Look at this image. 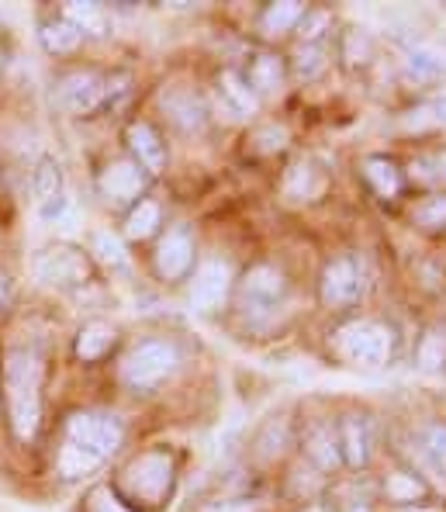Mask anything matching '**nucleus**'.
Segmentation results:
<instances>
[{"mask_svg":"<svg viewBox=\"0 0 446 512\" xmlns=\"http://www.w3.org/2000/svg\"><path fill=\"white\" fill-rule=\"evenodd\" d=\"M90 253H94L101 263H108L111 270H125L128 267L125 243L111 229H97L94 236H90Z\"/></svg>","mask_w":446,"mask_h":512,"instance_id":"nucleus-38","label":"nucleus"},{"mask_svg":"<svg viewBox=\"0 0 446 512\" xmlns=\"http://www.w3.org/2000/svg\"><path fill=\"white\" fill-rule=\"evenodd\" d=\"M294 454L298 461H305L308 468L325 474L329 481H336L343 474V457H339V440H336V419L329 412L319 416H301L294 423Z\"/></svg>","mask_w":446,"mask_h":512,"instance_id":"nucleus-9","label":"nucleus"},{"mask_svg":"<svg viewBox=\"0 0 446 512\" xmlns=\"http://www.w3.org/2000/svg\"><path fill=\"white\" fill-rule=\"evenodd\" d=\"M201 253H198V236L187 222H173L156 236L153 246V274L163 284H187V277L194 274Z\"/></svg>","mask_w":446,"mask_h":512,"instance_id":"nucleus-11","label":"nucleus"},{"mask_svg":"<svg viewBox=\"0 0 446 512\" xmlns=\"http://www.w3.org/2000/svg\"><path fill=\"white\" fill-rule=\"evenodd\" d=\"M7 298H11V277H7L4 270H0V308L7 305Z\"/></svg>","mask_w":446,"mask_h":512,"instance_id":"nucleus-44","label":"nucleus"},{"mask_svg":"<svg viewBox=\"0 0 446 512\" xmlns=\"http://www.w3.org/2000/svg\"><path fill=\"white\" fill-rule=\"evenodd\" d=\"M357 177L364 180V187L384 205H395L408 194L405 184V167L398 156L391 153H364L357 160Z\"/></svg>","mask_w":446,"mask_h":512,"instance_id":"nucleus-17","label":"nucleus"},{"mask_svg":"<svg viewBox=\"0 0 446 512\" xmlns=\"http://www.w3.org/2000/svg\"><path fill=\"white\" fill-rule=\"evenodd\" d=\"M249 90L260 97V104L267 108L270 101L284 94L287 84H291V73H287V56L284 49H270V45H256V49L246 52V59L239 63Z\"/></svg>","mask_w":446,"mask_h":512,"instance_id":"nucleus-15","label":"nucleus"},{"mask_svg":"<svg viewBox=\"0 0 446 512\" xmlns=\"http://www.w3.org/2000/svg\"><path fill=\"white\" fill-rule=\"evenodd\" d=\"M402 125L408 128V132H415V135L446 128V87L433 90V94L422 97L419 104H412V108L402 115Z\"/></svg>","mask_w":446,"mask_h":512,"instance_id":"nucleus-33","label":"nucleus"},{"mask_svg":"<svg viewBox=\"0 0 446 512\" xmlns=\"http://www.w3.org/2000/svg\"><path fill=\"white\" fill-rule=\"evenodd\" d=\"M402 329L395 326L384 315H367L353 312L343 319H332L329 333H325V346H329V357L339 367H350V371H388L402 357Z\"/></svg>","mask_w":446,"mask_h":512,"instance_id":"nucleus-1","label":"nucleus"},{"mask_svg":"<svg viewBox=\"0 0 446 512\" xmlns=\"http://www.w3.org/2000/svg\"><path fill=\"white\" fill-rule=\"evenodd\" d=\"M236 277L239 267L222 253H208L198 260L194 274L187 277V305H191L194 315H222L225 308L232 305V295H236Z\"/></svg>","mask_w":446,"mask_h":512,"instance_id":"nucleus-7","label":"nucleus"},{"mask_svg":"<svg viewBox=\"0 0 446 512\" xmlns=\"http://www.w3.org/2000/svg\"><path fill=\"white\" fill-rule=\"evenodd\" d=\"M332 56L343 63V70L364 73L377 59V39L364 25H343L332 39Z\"/></svg>","mask_w":446,"mask_h":512,"instance_id":"nucleus-24","label":"nucleus"},{"mask_svg":"<svg viewBox=\"0 0 446 512\" xmlns=\"http://www.w3.org/2000/svg\"><path fill=\"white\" fill-rule=\"evenodd\" d=\"M163 111L170 125L184 135H201L211 122V104L187 84H173L163 90Z\"/></svg>","mask_w":446,"mask_h":512,"instance_id":"nucleus-20","label":"nucleus"},{"mask_svg":"<svg viewBox=\"0 0 446 512\" xmlns=\"http://www.w3.org/2000/svg\"><path fill=\"white\" fill-rule=\"evenodd\" d=\"M412 367L426 378H440L446 374V322H426L419 326L412 343Z\"/></svg>","mask_w":446,"mask_h":512,"instance_id":"nucleus-26","label":"nucleus"},{"mask_svg":"<svg viewBox=\"0 0 446 512\" xmlns=\"http://www.w3.org/2000/svg\"><path fill=\"white\" fill-rule=\"evenodd\" d=\"M180 364H184V353H180L177 340H170V336H146V340L132 343L125 350L122 364H118V378L135 395H149V391L163 388L180 371Z\"/></svg>","mask_w":446,"mask_h":512,"instance_id":"nucleus-6","label":"nucleus"},{"mask_svg":"<svg viewBox=\"0 0 446 512\" xmlns=\"http://www.w3.org/2000/svg\"><path fill=\"white\" fill-rule=\"evenodd\" d=\"M332 419H336L343 474H367L377 461V447H381L377 416L364 405H346V409L332 412Z\"/></svg>","mask_w":446,"mask_h":512,"instance_id":"nucleus-8","label":"nucleus"},{"mask_svg":"<svg viewBox=\"0 0 446 512\" xmlns=\"http://www.w3.org/2000/svg\"><path fill=\"white\" fill-rule=\"evenodd\" d=\"M39 42L49 56H73L83 45V32L59 14V18H45L39 25Z\"/></svg>","mask_w":446,"mask_h":512,"instance_id":"nucleus-35","label":"nucleus"},{"mask_svg":"<svg viewBox=\"0 0 446 512\" xmlns=\"http://www.w3.org/2000/svg\"><path fill=\"white\" fill-rule=\"evenodd\" d=\"M198 512H267V502L256 495H222V499H208Z\"/></svg>","mask_w":446,"mask_h":512,"instance_id":"nucleus-39","label":"nucleus"},{"mask_svg":"<svg viewBox=\"0 0 446 512\" xmlns=\"http://www.w3.org/2000/svg\"><path fill=\"white\" fill-rule=\"evenodd\" d=\"M35 277L45 284V288H83L90 284L94 277V260H90L87 250L73 243H49L35 253V263H32Z\"/></svg>","mask_w":446,"mask_h":512,"instance_id":"nucleus-12","label":"nucleus"},{"mask_svg":"<svg viewBox=\"0 0 446 512\" xmlns=\"http://www.w3.org/2000/svg\"><path fill=\"white\" fill-rule=\"evenodd\" d=\"M433 163H436V177H440V187H446V146L433 149Z\"/></svg>","mask_w":446,"mask_h":512,"instance_id":"nucleus-42","label":"nucleus"},{"mask_svg":"<svg viewBox=\"0 0 446 512\" xmlns=\"http://www.w3.org/2000/svg\"><path fill=\"white\" fill-rule=\"evenodd\" d=\"M367 284V267L357 253H332L325 256L319 274H315V301L332 319H343V315L360 312L367 298Z\"/></svg>","mask_w":446,"mask_h":512,"instance_id":"nucleus-5","label":"nucleus"},{"mask_svg":"<svg viewBox=\"0 0 446 512\" xmlns=\"http://www.w3.org/2000/svg\"><path fill=\"white\" fill-rule=\"evenodd\" d=\"M87 512H132L111 488H97L87 499Z\"/></svg>","mask_w":446,"mask_h":512,"instance_id":"nucleus-40","label":"nucleus"},{"mask_svg":"<svg viewBox=\"0 0 446 512\" xmlns=\"http://www.w3.org/2000/svg\"><path fill=\"white\" fill-rule=\"evenodd\" d=\"M56 101L66 115H94L108 104V77L97 70H70L66 77H59Z\"/></svg>","mask_w":446,"mask_h":512,"instance_id":"nucleus-16","label":"nucleus"},{"mask_svg":"<svg viewBox=\"0 0 446 512\" xmlns=\"http://www.w3.org/2000/svg\"><path fill=\"white\" fill-rule=\"evenodd\" d=\"M291 512H336L329 499H315V502H301V506H294Z\"/></svg>","mask_w":446,"mask_h":512,"instance_id":"nucleus-41","label":"nucleus"},{"mask_svg":"<svg viewBox=\"0 0 446 512\" xmlns=\"http://www.w3.org/2000/svg\"><path fill=\"white\" fill-rule=\"evenodd\" d=\"M32 194H35V201H39V212L66 198V191H63V167H59L56 156H42V160L35 163Z\"/></svg>","mask_w":446,"mask_h":512,"instance_id":"nucleus-36","label":"nucleus"},{"mask_svg":"<svg viewBox=\"0 0 446 512\" xmlns=\"http://www.w3.org/2000/svg\"><path fill=\"white\" fill-rule=\"evenodd\" d=\"M166 229L163 225V205L156 198H142L139 205H132L125 212V222H122V232H125V239L128 243H149L153 239L156 243V236Z\"/></svg>","mask_w":446,"mask_h":512,"instance_id":"nucleus-29","label":"nucleus"},{"mask_svg":"<svg viewBox=\"0 0 446 512\" xmlns=\"http://www.w3.org/2000/svg\"><path fill=\"white\" fill-rule=\"evenodd\" d=\"M291 295H294V281L284 263L253 260L249 267L239 270L236 295H232L229 308L246 326H270L291 305Z\"/></svg>","mask_w":446,"mask_h":512,"instance_id":"nucleus-4","label":"nucleus"},{"mask_svg":"<svg viewBox=\"0 0 446 512\" xmlns=\"http://www.w3.org/2000/svg\"><path fill=\"white\" fill-rule=\"evenodd\" d=\"M305 11H308V4H301V0H270V4H263L260 11H256L253 35L260 39V45L281 49V42L294 39Z\"/></svg>","mask_w":446,"mask_h":512,"instance_id":"nucleus-18","label":"nucleus"},{"mask_svg":"<svg viewBox=\"0 0 446 512\" xmlns=\"http://www.w3.org/2000/svg\"><path fill=\"white\" fill-rule=\"evenodd\" d=\"M42 381L45 364L32 346H11L4 353V398L7 419L21 443L35 440L42 426Z\"/></svg>","mask_w":446,"mask_h":512,"instance_id":"nucleus-3","label":"nucleus"},{"mask_svg":"<svg viewBox=\"0 0 446 512\" xmlns=\"http://www.w3.org/2000/svg\"><path fill=\"white\" fill-rule=\"evenodd\" d=\"M336 512H377V502H357V506H343Z\"/></svg>","mask_w":446,"mask_h":512,"instance_id":"nucleus-45","label":"nucleus"},{"mask_svg":"<svg viewBox=\"0 0 446 512\" xmlns=\"http://www.w3.org/2000/svg\"><path fill=\"white\" fill-rule=\"evenodd\" d=\"M291 128L284 122H277V118H267V122H256L249 128L246 135V149L253 156H263V160H277V156H284L287 149H291Z\"/></svg>","mask_w":446,"mask_h":512,"instance_id":"nucleus-32","label":"nucleus"},{"mask_svg":"<svg viewBox=\"0 0 446 512\" xmlns=\"http://www.w3.org/2000/svg\"><path fill=\"white\" fill-rule=\"evenodd\" d=\"M177 468L166 450H146L122 471V488L132 502H149V506H163L173 492Z\"/></svg>","mask_w":446,"mask_h":512,"instance_id":"nucleus-10","label":"nucleus"},{"mask_svg":"<svg viewBox=\"0 0 446 512\" xmlns=\"http://www.w3.org/2000/svg\"><path fill=\"white\" fill-rule=\"evenodd\" d=\"M4 63H7V59H4V49H0V73H4Z\"/></svg>","mask_w":446,"mask_h":512,"instance_id":"nucleus-46","label":"nucleus"},{"mask_svg":"<svg viewBox=\"0 0 446 512\" xmlns=\"http://www.w3.org/2000/svg\"><path fill=\"white\" fill-rule=\"evenodd\" d=\"M374 502L384 506V512H391V509H408V506H422V502H440V499H436V492L426 485V478H422L419 471L408 468L398 457H391L388 468L381 474H374Z\"/></svg>","mask_w":446,"mask_h":512,"instance_id":"nucleus-14","label":"nucleus"},{"mask_svg":"<svg viewBox=\"0 0 446 512\" xmlns=\"http://www.w3.org/2000/svg\"><path fill=\"white\" fill-rule=\"evenodd\" d=\"M405 70L419 84H440L446 80V45L433 39H419L405 45Z\"/></svg>","mask_w":446,"mask_h":512,"instance_id":"nucleus-28","label":"nucleus"},{"mask_svg":"<svg viewBox=\"0 0 446 512\" xmlns=\"http://www.w3.org/2000/svg\"><path fill=\"white\" fill-rule=\"evenodd\" d=\"M336 11L325 4H308L305 18H301L298 32H294L291 42H301V45H332V39H336Z\"/></svg>","mask_w":446,"mask_h":512,"instance_id":"nucleus-34","label":"nucleus"},{"mask_svg":"<svg viewBox=\"0 0 446 512\" xmlns=\"http://www.w3.org/2000/svg\"><path fill=\"white\" fill-rule=\"evenodd\" d=\"M294 423H298V419H294L291 412H277V416H270L267 423L256 429L253 447H249L253 464H260V468L284 464L287 454L294 450Z\"/></svg>","mask_w":446,"mask_h":512,"instance_id":"nucleus-19","label":"nucleus"},{"mask_svg":"<svg viewBox=\"0 0 446 512\" xmlns=\"http://www.w3.org/2000/svg\"><path fill=\"white\" fill-rule=\"evenodd\" d=\"M405 222L429 239L446 236V187L412 194V198L405 201Z\"/></svg>","mask_w":446,"mask_h":512,"instance_id":"nucleus-25","label":"nucleus"},{"mask_svg":"<svg viewBox=\"0 0 446 512\" xmlns=\"http://www.w3.org/2000/svg\"><path fill=\"white\" fill-rule=\"evenodd\" d=\"M391 512H446L443 502H422V506H408V509H391Z\"/></svg>","mask_w":446,"mask_h":512,"instance_id":"nucleus-43","label":"nucleus"},{"mask_svg":"<svg viewBox=\"0 0 446 512\" xmlns=\"http://www.w3.org/2000/svg\"><path fill=\"white\" fill-rule=\"evenodd\" d=\"M122 443H125V426L118 416L97 412V409L73 412V416L66 419V433H63L59 457H56V468L66 481L87 478V474L101 471L104 464L122 450Z\"/></svg>","mask_w":446,"mask_h":512,"instance_id":"nucleus-2","label":"nucleus"},{"mask_svg":"<svg viewBox=\"0 0 446 512\" xmlns=\"http://www.w3.org/2000/svg\"><path fill=\"white\" fill-rule=\"evenodd\" d=\"M118 343V329L104 319H90L80 326L77 343H73V353L83 364H94V360H104L111 353V346Z\"/></svg>","mask_w":446,"mask_h":512,"instance_id":"nucleus-31","label":"nucleus"},{"mask_svg":"<svg viewBox=\"0 0 446 512\" xmlns=\"http://www.w3.org/2000/svg\"><path fill=\"white\" fill-rule=\"evenodd\" d=\"M125 142H128V156H132V160L139 163L149 177L163 173L166 163H170L166 139H163V132L153 122H142V118H135V122L125 128Z\"/></svg>","mask_w":446,"mask_h":512,"instance_id":"nucleus-23","label":"nucleus"},{"mask_svg":"<svg viewBox=\"0 0 446 512\" xmlns=\"http://www.w3.org/2000/svg\"><path fill=\"white\" fill-rule=\"evenodd\" d=\"M325 187H329V173L312 156H294L281 173V194L291 205H312L325 194Z\"/></svg>","mask_w":446,"mask_h":512,"instance_id":"nucleus-21","label":"nucleus"},{"mask_svg":"<svg viewBox=\"0 0 446 512\" xmlns=\"http://www.w3.org/2000/svg\"><path fill=\"white\" fill-rule=\"evenodd\" d=\"M215 101H218V108L229 111L239 122H249V118H256L263 111L260 97L249 90L239 66H222V70L215 73Z\"/></svg>","mask_w":446,"mask_h":512,"instance_id":"nucleus-22","label":"nucleus"},{"mask_svg":"<svg viewBox=\"0 0 446 512\" xmlns=\"http://www.w3.org/2000/svg\"><path fill=\"white\" fill-rule=\"evenodd\" d=\"M329 485L332 481L319 474L315 468H308L305 461H298L294 457L291 464H287V474H284V492L287 499H294L301 506V502H315V499H329Z\"/></svg>","mask_w":446,"mask_h":512,"instance_id":"nucleus-30","label":"nucleus"},{"mask_svg":"<svg viewBox=\"0 0 446 512\" xmlns=\"http://www.w3.org/2000/svg\"><path fill=\"white\" fill-rule=\"evenodd\" d=\"M287 56V73H291V84H319L325 73L332 70L336 56H332V45H301L291 42V49H284Z\"/></svg>","mask_w":446,"mask_h":512,"instance_id":"nucleus-27","label":"nucleus"},{"mask_svg":"<svg viewBox=\"0 0 446 512\" xmlns=\"http://www.w3.org/2000/svg\"><path fill=\"white\" fill-rule=\"evenodd\" d=\"M63 18L73 21V25L83 32V39L87 35H94V39H104V35L111 32V14L104 11L101 4H90V0H73V4L63 7Z\"/></svg>","mask_w":446,"mask_h":512,"instance_id":"nucleus-37","label":"nucleus"},{"mask_svg":"<svg viewBox=\"0 0 446 512\" xmlns=\"http://www.w3.org/2000/svg\"><path fill=\"white\" fill-rule=\"evenodd\" d=\"M149 184H153V177L132 156H115L97 173V194L111 212H128L132 205H139L146 198Z\"/></svg>","mask_w":446,"mask_h":512,"instance_id":"nucleus-13","label":"nucleus"}]
</instances>
